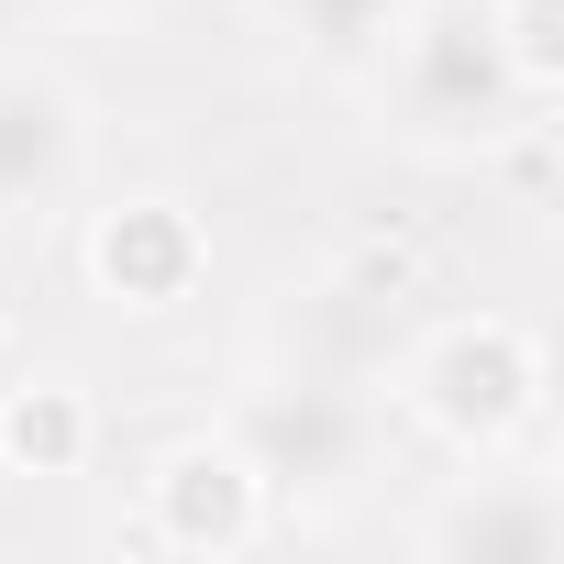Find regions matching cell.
<instances>
[{
  "mask_svg": "<svg viewBox=\"0 0 564 564\" xmlns=\"http://www.w3.org/2000/svg\"><path fill=\"white\" fill-rule=\"evenodd\" d=\"M366 78L388 89V122L432 155H487V144L531 133V111H542V89L487 34V0H410V23L377 45Z\"/></svg>",
  "mask_w": 564,
  "mask_h": 564,
  "instance_id": "6da1fadb",
  "label": "cell"
},
{
  "mask_svg": "<svg viewBox=\"0 0 564 564\" xmlns=\"http://www.w3.org/2000/svg\"><path fill=\"white\" fill-rule=\"evenodd\" d=\"M221 443L254 465L265 509H322V498H344V487L366 476V454H377V410H366L355 377H333V366H289V377H254V388L232 399Z\"/></svg>",
  "mask_w": 564,
  "mask_h": 564,
  "instance_id": "7a4b0ae2",
  "label": "cell"
},
{
  "mask_svg": "<svg viewBox=\"0 0 564 564\" xmlns=\"http://www.w3.org/2000/svg\"><path fill=\"white\" fill-rule=\"evenodd\" d=\"M399 388H410V410L476 465V454H509V443L531 432V410H542V344H531L520 322H498V311H465V322H432V333L410 344Z\"/></svg>",
  "mask_w": 564,
  "mask_h": 564,
  "instance_id": "3957f363",
  "label": "cell"
},
{
  "mask_svg": "<svg viewBox=\"0 0 564 564\" xmlns=\"http://www.w3.org/2000/svg\"><path fill=\"white\" fill-rule=\"evenodd\" d=\"M487 465V454H476ZM432 564H553L564 553V498L553 476H520V465H487V476H454L421 531H410Z\"/></svg>",
  "mask_w": 564,
  "mask_h": 564,
  "instance_id": "277c9868",
  "label": "cell"
},
{
  "mask_svg": "<svg viewBox=\"0 0 564 564\" xmlns=\"http://www.w3.org/2000/svg\"><path fill=\"white\" fill-rule=\"evenodd\" d=\"M78 166H89V111H78V89L45 78V67H0V232L67 210Z\"/></svg>",
  "mask_w": 564,
  "mask_h": 564,
  "instance_id": "5b68a950",
  "label": "cell"
},
{
  "mask_svg": "<svg viewBox=\"0 0 564 564\" xmlns=\"http://www.w3.org/2000/svg\"><path fill=\"white\" fill-rule=\"evenodd\" d=\"M144 531H155L166 553H243V542L265 531V487H254V465H243L221 432H199V443L155 454V476H144Z\"/></svg>",
  "mask_w": 564,
  "mask_h": 564,
  "instance_id": "8992f818",
  "label": "cell"
},
{
  "mask_svg": "<svg viewBox=\"0 0 564 564\" xmlns=\"http://www.w3.org/2000/svg\"><path fill=\"white\" fill-rule=\"evenodd\" d=\"M199 265H210V243H199V221L177 199H122V210L89 221V276L122 311H177L199 289Z\"/></svg>",
  "mask_w": 564,
  "mask_h": 564,
  "instance_id": "52a82bcc",
  "label": "cell"
},
{
  "mask_svg": "<svg viewBox=\"0 0 564 564\" xmlns=\"http://www.w3.org/2000/svg\"><path fill=\"white\" fill-rule=\"evenodd\" d=\"M265 23L289 34L311 67H344V78H366V67H377V45L410 23V0H265Z\"/></svg>",
  "mask_w": 564,
  "mask_h": 564,
  "instance_id": "ba28073f",
  "label": "cell"
},
{
  "mask_svg": "<svg viewBox=\"0 0 564 564\" xmlns=\"http://www.w3.org/2000/svg\"><path fill=\"white\" fill-rule=\"evenodd\" d=\"M0 465L12 476H78L89 465V399L78 388H12L0 399Z\"/></svg>",
  "mask_w": 564,
  "mask_h": 564,
  "instance_id": "9c48e42d",
  "label": "cell"
},
{
  "mask_svg": "<svg viewBox=\"0 0 564 564\" xmlns=\"http://www.w3.org/2000/svg\"><path fill=\"white\" fill-rule=\"evenodd\" d=\"M487 34H498V56L553 100L564 89V0H487Z\"/></svg>",
  "mask_w": 564,
  "mask_h": 564,
  "instance_id": "30bf717a",
  "label": "cell"
},
{
  "mask_svg": "<svg viewBox=\"0 0 564 564\" xmlns=\"http://www.w3.org/2000/svg\"><path fill=\"white\" fill-rule=\"evenodd\" d=\"M45 12H122V0H45Z\"/></svg>",
  "mask_w": 564,
  "mask_h": 564,
  "instance_id": "8fae6325",
  "label": "cell"
}]
</instances>
